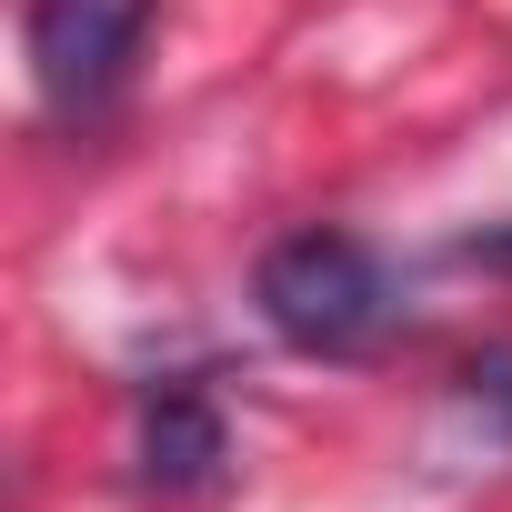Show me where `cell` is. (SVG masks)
Here are the masks:
<instances>
[{"label": "cell", "mask_w": 512, "mask_h": 512, "mask_svg": "<svg viewBox=\"0 0 512 512\" xmlns=\"http://www.w3.org/2000/svg\"><path fill=\"white\" fill-rule=\"evenodd\" d=\"M251 302H262V322L292 352H312V362H362V352H382L402 332L392 262H382L362 231H332V221L282 231L262 251V272H251Z\"/></svg>", "instance_id": "1"}, {"label": "cell", "mask_w": 512, "mask_h": 512, "mask_svg": "<svg viewBox=\"0 0 512 512\" xmlns=\"http://www.w3.org/2000/svg\"><path fill=\"white\" fill-rule=\"evenodd\" d=\"M151 11L161 0H31L21 11V51H31V81L61 121H101L151 41Z\"/></svg>", "instance_id": "2"}, {"label": "cell", "mask_w": 512, "mask_h": 512, "mask_svg": "<svg viewBox=\"0 0 512 512\" xmlns=\"http://www.w3.org/2000/svg\"><path fill=\"white\" fill-rule=\"evenodd\" d=\"M131 462H141L151 492H201V482H221V462H231V422H221V402H211L201 382H151V392H141Z\"/></svg>", "instance_id": "3"}, {"label": "cell", "mask_w": 512, "mask_h": 512, "mask_svg": "<svg viewBox=\"0 0 512 512\" xmlns=\"http://www.w3.org/2000/svg\"><path fill=\"white\" fill-rule=\"evenodd\" d=\"M462 402H472L482 422H502V442H512V352H482V362H462Z\"/></svg>", "instance_id": "4"}, {"label": "cell", "mask_w": 512, "mask_h": 512, "mask_svg": "<svg viewBox=\"0 0 512 512\" xmlns=\"http://www.w3.org/2000/svg\"><path fill=\"white\" fill-rule=\"evenodd\" d=\"M452 262H472V272H512V221H482V231H462V241H452Z\"/></svg>", "instance_id": "5"}]
</instances>
